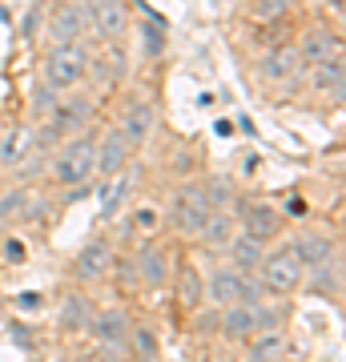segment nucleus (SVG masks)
<instances>
[{
  "mask_svg": "<svg viewBox=\"0 0 346 362\" xmlns=\"http://www.w3.org/2000/svg\"><path fill=\"white\" fill-rule=\"evenodd\" d=\"M161 28H166V25H142L145 52H149V57H157V52H161V45H166V37H161Z\"/></svg>",
  "mask_w": 346,
  "mask_h": 362,
  "instance_id": "473e14b6",
  "label": "nucleus"
},
{
  "mask_svg": "<svg viewBox=\"0 0 346 362\" xmlns=\"http://www.w3.org/2000/svg\"><path fill=\"white\" fill-rule=\"evenodd\" d=\"M157 209L154 206H142V209H133V230H142V233H154L157 230Z\"/></svg>",
  "mask_w": 346,
  "mask_h": 362,
  "instance_id": "2f4dec72",
  "label": "nucleus"
},
{
  "mask_svg": "<svg viewBox=\"0 0 346 362\" xmlns=\"http://www.w3.org/2000/svg\"><path fill=\"white\" fill-rule=\"evenodd\" d=\"M129 157H133V145L121 137V129L105 133L101 141H97V169L93 173H101V181L117 177L121 169H129Z\"/></svg>",
  "mask_w": 346,
  "mask_h": 362,
  "instance_id": "9b49d317",
  "label": "nucleus"
},
{
  "mask_svg": "<svg viewBox=\"0 0 346 362\" xmlns=\"http://www.w3.org/2000/svg\"><path fill=\"white\" fill-rule=\"evenodd\" d=\"M129 189H133V169H121L117 177L105 181V189H101V218H105V221H113L117 214H121Z\"/></svg>",
  "mask_w": 346,
  "mask_h": 362,
  "instance_id": "4be33fe9",
  "label": "nucleus"
},
{
  "mask_svg": "<svg viewBox=\"0 0 346 362\" xmlns=\"http://www.w3.org/2000/svg\"><path fill=\"white\" fill-rule=\"evenodd\" d=\"M298 69H302V57H298V45H274L262 57V77L266 81H294Z\"/></svg>",
  "mask_w": 346,
  "mask_h": 362,
  "instance_id": "f3484780",
  "label": "nucleus"
},
{
  "mask_svg": "<svg viewBox=\"0 0 346 362\" xmlns=\"http://www.w3.org/2000/svg\"><path fill=\"white\" fill-rule=\"evenodd\" d=\"M97 362H125V358H121V354H113V350H105V354H101Z\"/></svg>",
  "mask_w": 346,
  "mask_h": 362,
  "instance_id": "4c0bfd02",
  "label": "nucleus"
},
{
  "mask_svg": "<svg viewBox=\"0 0 346 362\" xmlns=\"http://www.w3.org/2000/svg\"><path fill=\"white\" fill-rule=\"evenodd\" d=\"M298 57H302V65H326V61H338V57H342V40L334 37L330 28H310L306 37L298 40Z\"/></svg>",
  "mask_w": 346,
  "mask_h": 362,
  "instance_id": "4468645a",
  "label": "nucleus"
},
{
  "mask_svg": "<svg viewBox=\"0 0 346 362\" xmlns=\"http://www.w3.org/2000/svg\"><path fill=\"white\" fill-rule=\"evenodd\" d=\"M37 149H40L37 133L28 129V125H13V129L0 137V169H21Z\"/></svg>",
  "mask_w": 346,
  "mask_h": 362,
  "instance_id": "ddd939ff",
  "label": "nucleus"
},
{
  "mask_svg": "<svg viewBox=\"0 0 346 362\" xmlns=\"http://www.w3.org/2000/svg\"><path fill=\"white\" fill-rule=\"evenodd\" d=\"M85 28H89L85 8H81V4H61V8L52 13L49 33H52V40H57V45H73V40L85 37Z\"/></svg>",
  "mask_w": 346,
  "mask_h": 362,
  "instance_id": "a211bd4d",
  "label": "nucleus"
},
{
  "mask_svg": "<svg viewBox=\"0 0 346 362\" xmlns=\"http://www.w3.org/2000/svg\"><path fill=\"white\" fill-rule=\"evenodd\" d=\"M286 13H290V0H254V16L258 21H266V25L282 21Z\"/></svg>",
  "mask_w": 346,
  "mask_h": 362,
  "instance_id": "cd10ccee",
  "label": "nucleus"
},
{
  "mask_svg": "<svg viewBox=\"0 0 346 362\" xmlns=\"http://www.w3.org/2000/svg\"><path fill=\"white\" fill-rule=\"evenodd\" d=\"M25 197H28V189H13L8 197H0V226H4V221H16V218H21V209H25Z\"/></svg>",
  "mask_w": 346,
  "mask_h": 362,
  "instance_id": "c756f323",
  "label": "nucleus"
},
{
  "mask_svg": "<svg viewBox=\"0 0 346 362\" xmlns=\"http://www.w3.org/2000/svg\"><path fill=\"white\" fill-rule=\"evenodd\" d=\"M238 209L233 218L242 221V233L246 238H254V242H274L278 233H282V209H274L270 202H250V197H233V206Z\"/></svg>",
  "mask_w": 346,
  "mask_h": 362,
  "instance_id": "39448f33",
  "label": "nucleus"
},
{
  "mask_svg": "<svg viewBox=\"0 0 346 362\" xmlns=\"http://www.w3.org/2000/svg\"><path fill=\"white\" fill-rule=\"evenodd\" d=\"M326 4H330L334 13H342V0H326Z\"/></svg>",
  "mask_w": 346,
  "mask_h": 362,
  "instance_id": "58836bf2",
  "label": "nucleus"
},
{
  "mask_svg": "<svg viewBox=\"0 0 346 362\" xmlns=\"http://www.w3.org/2000/svg\"><path fill=\"white\" fill-rule=\"evenodd\" d=\"M125 346H133L137 358H161V346H157V330L154 326H133Z\"/></svg>",
  "mask_w": 346,
  "mask_h": 362,
  "instance_id": "a878e982",
  "label": "nucleus"
},
{
  "mask_svg": "<svg viewBox=\"0 0 346 362\" xmlns=\"http://www.w3.org/2000/svg\"><path fill=\"white\" fill-rule=\"evenodd\" d=\"M286 254L302 266V270H314L322 262H330L338 254V242H334L330 233H298L286 242Z\"/></svg>",
  "mask_w": 346,
  "mask_h": 362,
  "instance_id": "9d476101",
  "label": "nucleus"
},
{
  "mask_svg": "<svg viewBox=\"0 0 346 362\" xmlns=\"http://www.w3.org/2000/svg\"><path fill=\"white\" fill-rule=\"evenodd\" d=\"M89 318H93V306L85 294H69L61 302V330L64 334H77V330H89Z\"/></svg>",
  "mask_w": 346,
  "mask_h": 362,
  "instance_id": "b1692460",
  "label": "nucleus"
},
{
  "mask_svg": "<svg viewBox=\"0 0 346 362\" xmlns=\"http://www.w3.org/2000/svg\"><path fill=\"white\" fill-rule=\"evenodd\" d=\"M310 274V290L318 298H342V258L334 254L330 262H322V266H314V270H306Z\"/></svg>",
  "mask_w": 346,
  "mask_h": 362,
  "instance_id": "aec40b11",
  "label": "nucleus"
},
{
  "mask_svg": "<svg viewBox=\"0 0 346 362\" xmlns=\"http://www.w3.org/2000/svg\"><path fill=\"white\" fill-rule=\"evenodd\" d=\"M193 326H197V330H214V334H218V310L197 314V318H193Z\"/></svg>",
  "mask_w": 346,
  "mask_h": 362,
  "instance_id": "f704fd0d",
  "label": "nucleus"
},
{
  "mask_svg": "<svg viewBox=\"0 0 346 362\" xmlns=\"http://www.w3.org/2000/svg\"><path fill=\"white\" fill-rule=\"evenodd\" d=\"M209 197H205L202 181H185L173 189V202H169V221H173V230L185 233V238H197L205 230V221H209Z\"/></svg>",
  "mask_w": 346,
  "mask_h": 362,
  "instance_id": "20e7f679",
  "label": "nucleus"
},
{
  "mask_svg": "<svg viewBox=\"0 0 346 362\" xmlns=\"http://www.w3.org/2000/svg\"><path fill=\"white\" fill-rule=\"evenodd\" d=\"M129 330H133V322L121 306H105L89 318V334L101 342V350H121L129 342Z\"/></svg>",
  "mask_w": 346,
  "mask_h": 362,
  "instance_id": "1a4fd4ad",
  "label": "nucleus"
},
{
  "mask_svg": "<svg viewBox=\"0 0 346 362\" xmlns=\"http://www.w3.org/2000/svg\"><path fill=\"white\" fill-rule=\"evenodd\" d=\"M221 254L230 258L233 270L254 274L258 266H262V258H266V246H262V242H254V238H246V233H233V238H230V246L221 250Z\"/></svg>",
  "mask_w": 346,
  "mask_h": 362,
  "instance_id": "6ab92c4d",
  "label": "nucleus"
},
{
  "mask_svg": "<svg viewBox=\"0 0 346 362\" xmlns=\"http://www.w3.org/2000/svg\"><path fill=\"white\" fill-rule=\"evenodd\" d=\"M310 85L318 93H330L334 101H342V85H346V69H342V57L338 61H326V65H310Z\"/></svg>",
  "mask_w": 346,
  "mask_h": 362,
  "instance_id": "5701e85b",
  "label": "nucleus"
},
{
  "mask_svg": "<svg viewBox=\"0 0 346 362\" xmlns=\"http://www.w3.org/2000/svg\"><path fill=\"white\" fill-rule=\"evenodd\" d=\"M286 358V334L282 330H262L246 342V362H282Z\"/></svg>",
  "mask_w": 346,
  "mask_h": 362,
  "instance_id": "412c9836",
  "label": "nucleus"
},
{
  "mask_svg": "<svg viewBox=\"0 0 346 362\" xmlns=\"http://www.w3.org/2000/svg\"><path fill=\"white\" fill-rule=\"evenodd\" d=\"M205 298L214 302V306H233V302H242V306H258L262 298H266V290H262V282L258 278H250V274L233 270V266H221V270L209 274V282H205Z\"/></svg>",
  "mask_w": 346,
  "mask_h": 362,
  "instance_id": "7ed1b4c3",
  "label": "nucleus"
},
{
  "mask_svg": "<svg viewBox=\"0 0 346 362\" xmlns=\"http://www.w3.org/2000/svg\"><path fill=\"white\" fill-rule=\"evenodd\" d=\"M57 97H61V93H52L49 85H37V93H33V101H37L40 113H49L52 105H57Z\"/></svg>",
  "mask_w": 346,
  "mask_h": 362,
  "instance_id": "72a5a7b5",
  "label": "nucleus"
},
{
  "mask_svg": "<svg viewBox=\"0 0 346 362\" xmlns=\"http://www.w3.org/2000/svg\"><path fill=\"white\" fill-rule=\"evenodd\" d=\"M282 218H306V202H302V197H290V202H286V214Z\"/></svg>",
  "mask_w": 346,
  "mask_h": 362,
  "instance_id": "c9c22d12",
  "label": "nucleus"
},
{
  "mask_svg": "<svg viewBox=\"0 0 346 362\" xmlns=\"http://www.w3.org/2000/svg\"><path fill=\"white\" fill-rule=\"evenodd\" d=\"M205 246H214V250H226L230 246V238H233V209H214L209 214V221H205V230L197 233Z\"/></svg>",
  "mask_w": 346,
  "mask_h": 362,
  "instance_id": "393cba45",
  "label": "nucleus"
},
{
  "mask_svg": "<svg viewBox=\"0 0 346 362\" xmlns=\"http://www.w3.org/2000/svg\"><path fill=\"white\" fill-rule=\"evenodd\" d=\"M85 21L101 40H121L129 28V8L121 0H89L85 4Z\"/></svg>",
  "mask_w": 346,
  "mask_h": 362,
  "instance_id": "6e6552de",
  "label": "nucleus"
},
{
  "mask_svg": "<svg viewBox=\"0 0 346 362\" xmlns=\"http://www.w3.org/2000/svg\"><path fill=\"white\" fill-rule=\"evenodd\" d=\"M89 61H93V52L85 49V40L57 45V49L45 57V85H49L52 93H73L81 81L89 77Z\"/></svg>",
  "mask_w": 346,
  "mask_h": 362,
  "instance_id": "f257e3e1",
  "label": "nucleus"
},
{
  "mask_svg": "<svg viewBox=\"0 0 346 362\" xmlns=\"http://www.w3.org/2000/svg\"><path fill=\"white\" fill-rule=\"evenodd\" d=\"M202 294H205L202 278H197L193 270H185V274H181V298H185V306H193V310H202Z\"/></svg>",
  "mask_w": 346,
  "mask_h": 362,
  "instance_id": "c85d7f7f",
  "label": "nucleus"
},
{
  "mask_svg": "<svg viewBox=\"0 0 346 362\" xmlns=\"http://www.w3.org/2000/svg\"><path fill=\"white\" fill-rule=\"evenodd\" d=\"M258 334V322H254V306H242V302H233V306H221L218 310V338L226 342H250Z\"/></svg>",
  "mask_w": 346,
  "mask_h": 362,
  "instance_id": "f8f14e48",
  "label": "nucleus"
},
{
  "mask_svg": "<svg viewBox=\"0 0 346 362\" xmlns=\"http://www.w3.org/2000/svg\"><path fill=\"white\" fill-rule=\"evenodd\" d=\"M133 266H137V282L154 286V290L169 286V254L161 246H142L137 258H133Z\"/></svg>",
  "mask_w": 346,
  "mask_h": 362,
  "instance_id": "dca6fc26",
  "label": "nucleus"
},
{
  "mask_svg": "<svg viewBox=\"0 0 346 362\" xmlns=\"http://www.w3.org/2000/svg\"><path fill=\"white\" fill-rule=\"evenodd\" d=\"M202 189H205V197H209V209H230L233 197H238L230 177H209V181H202Z\"/></svg>",
  "mask_w": 346,
  "mask_h": 362,
  "instance_id": "bb28decb",
  "label": "nucleus"
},
{
  "mask_svg": "<svg viewBox=\"0 0 346 362\" xmlns=\"http://www.w3.org/2000/svg\"><path fill=\"white\" fill-rule=\"evenodd\" d=\"M113 262H117L113 242H109V238H93V242L81 246L77 258H73V278H77L81 286H97L113 274Z\"/></svg>",
  "mask_w": 346,
  "mask_h": 362,
  "instance_id": "0eeeda50",
  "label": "nucleus"
},
{
  "mask_svg": "<svg viewBox=\"0 0 346 362\" xmlns=\"http://www.w3.org/2000/svg\"><path fill=\"white\" fill-rule=\"evenodd\" d=\"M16 302H21V306H40V298H37V294H21Z\"/></svg>",
  "mask_w": 346,
  "mask_h": 362,
  "instance_id": "e433bc0d",
  "label": "nucleus"
},
{
  "mask_svg": "<svg viewBox=\"0 0 346 362\" xmlns=\"http://www.w3.org/2000/svg\"><path fill=\"white\" fill-rule=\"evenodd\" d=\"M254 274H258V282H262V290L274 294V298H286V294H294L298 286H306V270H302L286 250L262 258V266H258Z\"/></svg>",
  "mask_w": 346,
  "mask_h": 362,
  "instance_id": "423d86ee",
  "label": "nucleus"
},
{
  "mask_svg": "<svg viewBox=\"0 0 346 362\" xmlns=\"http://www.w3.org/2000/svg\"><path fill=\"white\" fill-rule=\"evenodd\" d=\"M154 121H157L154 105H149V101H133L125 113H121V137L137 149V145H145V137L154 133Z\"/></svg>",
  "mask_w": 346,
  "mask_h": 362,
  "instance_id": "2eb2a0df",
  "label": "nucleus"
},
{
  "mask_svg": "<svg viewBox=\"0 0 346 362\" xmlns=\"http://www.w3.org/2000/svg\"><path fill=\"white\" fill-rule=\"evenodd\" d=\"M133 362H161V358H133Z\"/></svg>",
  "mask_w": 346,
  "mask_h": 362,
  "instance_id": "ea45409f",
  "label": "nucleus"
},
{
  "mask_svg": "<svg viewBox=\"0 0 346 362\" xmlns=\"http://www.w3.org/2000/svg\"><path fill=\"white\" fill-rule=\"evenodd\" d=\"M0 258L8 262V266H21V262L28 258L25 242H21V238H4V242H0Z\"/></svg>",
  "mask_w": 346,
  "mask_h": 362,
  "instance_id": "7c9ffc66",
  "label": "nucleus"
},
{
  "mask_svg": "<svg viewBox=\"0 0 346 362\" xmlns=\"http://www.w3.org/2000/svg\"><path fill=\"white\" fill-rule=\"evenodd\" d=\"M93 169H97V137L77 133L61 145V153L52 161V181L64 185V189H77L93 177Z\"/></svg>",
  "mask_w": 346,
  "mask_h": 362,
  "instance_id": "f03ea898",
  "label": "nucleus"
}]
</instances>
